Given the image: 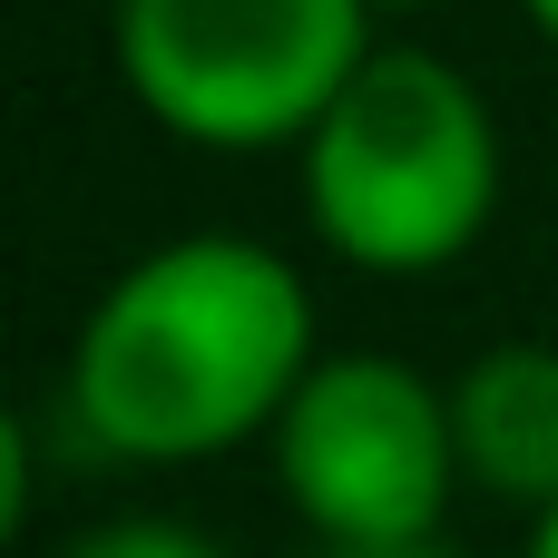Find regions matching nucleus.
I'll use <instances>...</instances> for the list:
<instances>
[{
    "label": "nucleus",
    "instance_id": "nucleus-2",
    "mask_svg": "<svg viewBox=\"0 0 558 558\" xmlns=\"http://www.w3.org/2000/svg\"><path fill=\"white\" fill-rule=\"evenodd\" d=\"M500 206L490 98L432 49H373L304 128V216L363 275H441Z\"/></svg>",
    "mask_w": 558,
    "mask_h": 558
},
{
    "label": "nucleus",
    "instance_id": "nucleus-3",
    "mask_svg": "<svg viewBox=\"0 0 558 558\" xmlns=\"http://www.w3.org/2000/svg\"><path fill=\"white\" fill-rule=\"evenodd\" d=\"M373 59V0H118L128 98L196 147H284Z\"/></svg>",
    "mask_w": 558,
    "mask_h": 558
},
{
    "label": "nucleus",
    "instance_id": "nucleus-10",
    "mask_svg": "<svg viewBox=\"0 0 558 558\" xmlns=\"http://www.w3.org/2000/svg\"><path fill=\"white\" fill-rule=\"evenodd\" d=\"M373 10H432V0H373Z\"/></svg>",
    "mask_w": 558,
    "mask_h": 558
},
{
    "label": "nucleus",
    "instance_id": "nucleus-9",
    "mask_svg": "<svg viewBox=\"0 0 558 558\" xmlns=\"http://www.w3.org/2000/svg\"><path fill=\"white\" fill-rule=\"evenodd\" d=\"M520 10H530V20H539V29L558 39V0H520Z\"/></svg>",
    "mask_w": 558,
    "mask_h": 558
},
{
    "label": "nucleus",
    "instance_id": "nucleus-1",
    "mask_svg": "<svg viewBox=\"0 0 558 558\" xmlns=\"http://www.w3.org/2000/svg\"><path fill=\"white\" fill-rule=\"evenodd\" d=\"M314 373V294L255 235H177L137 255L78 324L69 412L118 461H216L294 402Z\"/></svg>",
    "mask_w": 558,
    "mask_h": 558
},
{
    "label": "nucleus",
    "instance_id": "nucleus-7",
    "mask_svg": "<svg viewBox=\"0 0 558 558\" xmlns=\"http://www.w3.org/2000/svg\"><path fill=\"white\" fill-rule=\"evenodd\" d=\"M324 558H441V539H324Z\"/></svg>",
    "mask_w": 558,
    "mask_h": 558
},
{
    "label": "nucleus",
    "instance_id": "nucleus-8",
    "mask_svg": "<svg viewBox=\"0 0 558 558\" xmlns=\"http://www.w3.org/2000/svg\"><path fill=\"white\" fill-rule=\"evenodd\" d=\"M530 558H558V500L539 510V520H530Z\"/></svg>",
    "mask_w": 558,
    "mask_h": 558
},
{
    "label": "nucleus",
    "instance_id": "nucleus-4",
    "mask_svg": "<svg viewBox=\"0 0 558 558\" xmlns=\"http://www.w3.org/2000/svg\"><path fill=\"white\" fill-rule=\"evenodd\" d=\"M265 441L314 539H441L451 490L471 481L451 392L392 353H314Z\"/></svg>",
    "mask_w": 558,
    "mask_h": 558
},
{
    "label": "nucleus",
    "instance_id": "nucleus-6",
    "mask_svg": "<svg viewBox=\"0 0 558 558\" xmlns=\"http://www.w3.org/2000/svg\"><path fill=\"white\" fill-rule=\"evenodd\" d=\"M59 558H226V549L196 539L186 520H108V530H78Z\"/></svg>",
    "mask_w": 558,
    "mask_h": 558
},
{
    "label": "nucleus",
    "instance_id": "nucleus-5",
    "mask_svg": "<svg viewBox=\"0 0 558 558\" xmlns=\"http://www.w3.org/2000/svg\"><path fill=\"white\" fill-rule=\"evenodd\" d=\"M451 432H461L471 490H490V500L539 520L558 500V343L471 353V373L451 383Z\"/></svg>",
    "mask_w": 558,
    "mask_h": 558
}]
</instances>
